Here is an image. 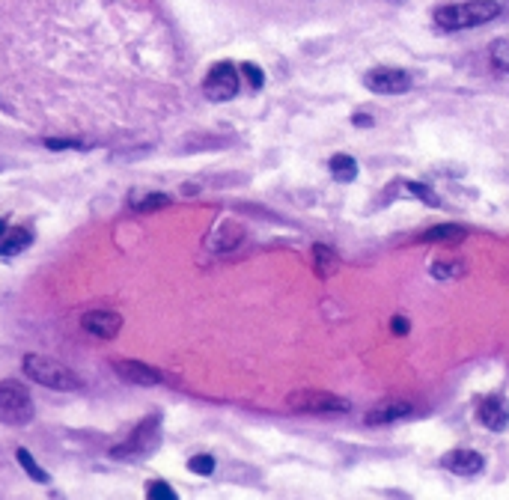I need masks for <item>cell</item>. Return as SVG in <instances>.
I'll return each instance as SVG.
<instances>
[{"instance_id":"cell-9","label":"cell","mask_w":509,"mask_h":500,"mask_svg":"<svg viewBox=\"0 0 509 500\" xmlns=\"http://www.w3.org/2000/svg\"><path fill=\"white\" fill-rule=\"evenodd\" d=\"M81 328L98 339H114L119 328H123V316L114 313V310H89V313L81 316Z\"/></svg>"},{"instance_id":"cell-6","label":"cell","mask_w":509,"mask_h":500,"mask_svg":"<svg viewBox=\"0 0 509 500\" xmlns=\"http://www.w3.org/2000/svg\"><path fill=\"white\" fill-rule=\"evenodd\" d=\"M364 84L373 89L378 96H396V93H408L411 89V75L405 72V69H393V66H382V69H373V72H366Z\"/></svg>"},{"instance_id":"cell-7","label":"cell","mask_w":509,"mask_h":500,"mask_svg":"<svg viewBox=\"0 0 509 500\" xmlns=\"http://www.w3.org/2000/svg\"><path fill=\"white\" fill-rule=\"evenodd\" d=\"M155 447H158V417H149L134 429L125 444L114 447V456H119V458L123 456H146V453H152Z\"/></svg>"},{"instance_id":"cell-22","label":"cell","mask_w":509,"mask_h":500,"mask_svg":"<svg viewBox=\"0 0 509 500\" xmlns=\"http://www.w3.org/2000/svg\"><path fill=\"white\" fill-rule=\"evenodd\" d=\"M188 471H194L199 476H212L215 474V458L208 453H199V456H194L191 462H188Z\"/></svg>"},{"instance_id":"cell-23","label":"cell","mask_w":509,"mask_h":500,"mask_svg":"<svg viewBox=\"0 0 509 500\" xmlns=\"http://www.w3.org/2000/svg\"><path fill=\"white\" fill-rule=\"evenodd\" d=\"M238 72H242L247 81H251L253 89H262V87H265V72H262V69H259L256 63H242V69H238Z\"/></svg>"},{"instance_id":"cell-5","label":"cell","mask_w":509,"mask_h":500,"mask_svg":"<svg viewBox=\"0 0 509 500\" xmlns=\"http://www.w3.org/2000/svg\"><path fill=\"white\" fill-rule=\"evenodd\" d=\"M203 93L208 102H229V98L238 96V69L233 63H215L208 69L206 81H203Z\"/></svg>"},{"instance_id":"cell-25","label":"cell","mask_w":509,"mask_h":500,"mask_svg":"<svg viewBox=\"0 0 509 500\" xmlns=\"http://www.w3.org/2000/svg\"><path fill=\"white\" fill-rule=\"evenodd\" d=\"M408 191H411L417 199H423L426 206H438V197L432 194V188H426V185H420V182H411V185H408Z\"/></svg>"},{"instance_id":"cell-2","label":"cell","mask_w":509,"mask_h":500,"mask_svg":"<svg viewBox=\"0 0 509 500\" xmlns=\"http://www.w3.org/2000/svg\"><path fill=\"white\" fill-rule=\"evenodd\" d=\"M24 375L30 378V382L42 384L48 390H63V393H69V390H81V375L72 373L69 366H63L60 361H54V357H45V355H24Z\"/></svg>"},{"instance_id":"cell-4","label":"cell","mask_w":509,"mask_h":500,"mask_svg":"<svg viewBox=\"0 0 509 500\" xmlns=\"http://www.w3.org/2000/svg\"><path fill=\"white\" fill-rule=\"evenodd\" d=\"M286 405L301 414H348V399L328 393V390H295L286 396Z\"/></svg>"},{"instance_id":"cell-16","label":"cell","mask_w":509,"mask_h":500,"mask_svg":"<svg viewBox=\"0 0 509 500\" xmlns=\"http://www.w3.org/2000/svg\"><path fill=\"white\" fill-rule=\"evenodd\" d=\"M128 206H132L134 212H155V208L170 206V197L167 194H158V191H132V197H128Z\"/></svg>"},{"instance_id":"cell-10","label":"cell","mask_w":509,"mask_h":500,"mask_svg":"<svg viewBox=\"0 0 509 500\" xmlns=\"http://www.w3.org/2000/svg\"><path fill=\"white\" fill-rule=\"evenodd\" d=\"M441 465L456 476H476L485 467V458L476 449H450L441 458Z\"/></svg>"},{"instance_id":"cell-21","label":"cell","mask_w":509,"mask_h":500,"mask_svg":"<svg viewBox=\"0 0 509 500\" xmlns=\"http://www.w3.org/2000/svg\"><path fill=\"white\" fill-rule=\"evenodd\" d=\"M462 271H465V265H462V262H456V259H441V262H435V265H432V277H438V280L458 277Z\"/></svg>"},{"instance_id":"cell-1","label":"cell","mask_w":509,"mask_h":500,"mask_svg":"<svg viewBox=\"0 0 509 500\" xmlns=\"http://www.w3.org/2000/svg\"><path fill=\"white\" fill-rule=\"evenodd\" d=\"M501 15V3L494 0H462L435 9V24L444 30H471Z\"/></svg>"},{"instance_id":"cell-18","label":"cell","mask_w":509,"mask_h":500,"mask_svg":"<svg viewBox=\"0 0 509 500\" xmlns=\"http://www.w3.org/2000/svg\"><path fill=\"white\" fill-rule=\"evenodd\" d=\"M488 63H492L494 72L509 75V39H494L492 48H488Z\"/></svg>"},{"instance_id":"cell-29","label":"cell","mask_w":509,"mask_h":500,"mask_svg":"<svg viewBox=\"0 0 509 500\" xmlns=\"http://www.w3.org/2000/svg\"><path fill=\"white\" fill-rule=\"evenodd\" d=\"M3 229H6V217H0V233H3Z\"/></svg>"},{"instance_id":"cell-13","label":"cell","mask_w":509,"mask_h":500,"mask_svg":"<svg viewBox=\"0 0 509 500\" xmlns=\"http://www.w3.org/2000/svg\"><path fill=\"white\" fill-rule=\"evenodd\" d=\"M408 414H411V405L402 402V399H391V402H382L373 411H366L364 420L369 426H384V423H396V420H402Z\"/></svg>"},{"instance_id":"cell-24","label":"cell","mask_w":509,"mask_h":500,"mask_svg":"<svg viewBox=\"0 0 509 500\" xmlns=\"http://www.w3.org/2000/svg\"><path fill=\"white\" fill-rule=\"evenodd\" d=\"M146 497H152V500H176V488H170L167 483H149Z\"/></svg>"},{"instance_id":"cell-15","label":"cell","mask_w":509,"mask_h":500,"mask_svg":"<svg viewBox=\"0 0 509 500\" xmlns=\"http://www.w3.org/2000/svg\"><path fill=\"white\" fill-rule=\"evenodd\" d=\"M30 242H33V233L30 229H24V226H12V229H3L0 233V256H15V253H21V250H27L30 247Z\"/></svg>"},{"instance_id":"cell-19","label":"cell","mask_w":509,"mask_h":500,"mask_svg":"<svg viewBox=\"0 0 509 500\" xmlns=\"http://www.w3.org/2000/svg\"><path fill=\"white\" fill-rule=\"evenodd\" d=\"M331 173H334V179H339V182H352V179L357 176V161L352 155H334L331 158Z\"/></svg>"},{"instance_id":"cell-20","label":"cell","mask_w":509,"mask_h":500,"mask_svg":"<svg viewBox=\"0 0 509 500\" xmlns=\"http://www.w3.org/2000/svg\"><path fill=\"white\" fill-rule=\"evenodd\" d=\"M15 462H18V465H21V467H24V471L30 474V479H33V483H48V474H45V471H42V467H39V465H36V458H33V456H30V453H27V449H24V447H18V449H15Z\"/></svg>"},{"instance_id":"cell-17","label":"cell","mask_w":509,"mask_h":500,"mask_svg":"<svg viewBox=\"0 0 509 500\" xmlns=\"http://www.w3.org/2000/svg\"><path fill=\"white\" fill-rule=\"evenodd\" d=\"M313 259H316V274L319 277H334L339 271V256H337V250H331L328 244H316Z\"/></svg>"},{"instance_id":"cell-3","label":"cell","mask_w":509,"mask_h":500,"mask_svg":"<svg viewBox=\"0 0 509 500\" xmlns=\"http://www.w3.org/2000/svg\"><path fill=\"white\" fill-rule=\"evenodd\" d=\"M33 396L24 384L12 382H0V423H9V426H24L33 420Z\"/></svg>"},{"instance_id":"cell-26","label":"cell","mask_w":509,"mask_h":500,"mask_svg":"<svg viewBox=\"0 0 509 500\" xmlns=\"http://www.w3.org/2000/svg\"><path fill=\"white\" fill-rule=\"evenodd\" d=\"M45 146L48 149H87L78 143V140H45Z\"/></svg>"},{"instance_id":"cell-11","label":"cell","mask_w":509,"mask_h":500,"mask_svg":"<svg viewBox=\"0 0 509 500\" xmlns=\"http://www.w3.org/2000/svg\"><path fill=\"white\" fill-rule=\"evenodd\" d=\"M476 414H480V420L492 429V432H503L506 423H509V402L501 393H492L480 402V411Z\"/></svg>"},{"instance_id":"cell-28","label":"cell","mask_w":509,"mask_h":500,"mask_svg":"<svg viewBox=\"0 0 509 500\" xmlns=\"http://www.w3.org/2000/svg\"><path fill=\"white\" fill-rule=\"evenodd\" d=\"M352 123H355L357 128H369V125H373V116H369V114H355Z\"/></svg>"},{"instance_id":"cell-14","label":"cell","mask_w":509,"mask_h":500,"mask_svg":"<svg viewBox=\"0 0 509 500\" xmlns=\"http://www.w3.org/2000/svg\"><path fill=\"white\" fill-rule=\"evenodd\" d=\"M467 238V229L458 226V224H438V226H429L426 233L420 235L423 244H458Z\"/></svg>"},{"instance_id":"cell-8","label":"cell","mask_w":509,"mask_h":500,"mask_svg":"<svg viewBox=\"0 0 509 500\" xmlns=\"http://www.w3.org/2000/svg\"><path fill=\"white\" fill-rule=\"evenodd\" d=\"M111 366H114V373L123 378V382L137 384V387H155V384L164 382V375L158 373L155 366L141 364V361H132V357H114Z\"/></svg>"},{"instance_id":"cell-12","label":"cell","mask_w":509,"mask_h":500,"mask_svg":"<svg viewBox=\"0 0 509 500\" xmlns=\"http://www.w3.org/2000/svg\"><path fill=\"white\" fill-rule=\"evenodd\" d=\"M242 242H244V226L235 224V221H221L212 233H208L206 247H212V250H233Z\"/></svg>"},{"instance_id":"cell-27","label":"cell","mask_w":509,"mask_h":500,"mask_svg":"<svg viewBox=\"0 0 509 500\" xmlns=\"http://www.w3.org/2000/svg\"><path fill=\"white\" fill-rule=\"evenodd\" d=\"M391 328H393V334H396V337H405V334H408V328H411V325H408V319L396 316L393 322H391Z\"/></svg>"}]
</instances>
